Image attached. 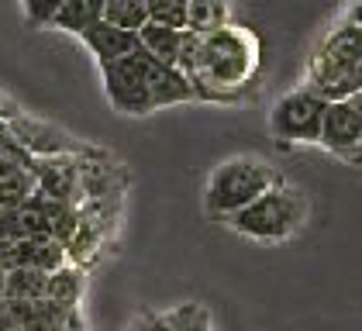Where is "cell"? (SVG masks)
<instances>
[{"instance_id": "1", "label": "cell", "mask_w": 362, "mask_h": 331, "mask_svg": "<svg viewBox=\"0 0 362 331\" xmlns=\"http://www.w3.org/2000/svg\"><path fill=\"white\" fill-rule=\"evenodd\" d=\"M176 69L190 80L197 104H238L262 69V42L242 25H224L211 35L183 31Z\"/></svg>"}, {"instance_id": "2", "label": "cell", "mask_w": 362, "mask_h": 331, "mask_svg": "<svg viewBox=\"0 0 362 331\" xmlns=\"http://www.w3.org/2000/svg\"><path fill=\"white\" fill-rule=\"evenodd\" d=\"M314 93L332 100H352L362 90V28L352 21L338 25L317 42L307 59V83Z\"/></svg>"}, {"instance_id": "3", "label": "cell", "mask_w": 362, "mask_h": 331, "mask_svg": "<svg viewBox=\"0 0 362 331\" xmlns=\"http://www.w3.org/2000/svg\"><path fill=\"white\" fill-rule=\"evenodd\" d=\"M279 183H283V173L273 163L259 156H231L211 173L207 190H204V211L207 218L228 221Z\"/></svg>"}, {"instance_id": "4", "label": "cell", "mask_w": 362, "mask_h": 331, "mask_svg": "<svg viewBox=\"0 0 362 331\" xmlns=\"http://www.w3.org/2000/svg\"><path fill=\"white\" fill-rule=\"evenodd\" d=\"M307 221V197L290 183H279L252 200L245 211L231 214L228 224L252 242H286L293 238Z\"/></svg>"}, {"instance_id": "5", "label": "cell", "mask_w": 362, "mask_h": 331, "mask_svg": "<svg viewBox=\"0 0 362 331\" xmlns=\"http://www.w3.org/2000/svg\"><path fill=\"white\" fill-rule=\"evenodd\" d=\"M152 66H156V59L148 52H141V45L139 52L100 66L104 93H107V100H111V108L117 114L145 117V114L156 110V100H152Z\"/></svg>"}, {"instance_id": "6", "label": "cell", "mask_w": 362, "mask_h": 331, "mask_svg": "<svg viewBox=\"0 0 362 331\" xmlns=\"http://www.w3.org/2000/svg\"><path fill=\"white\" fill-rule=\"evenodd\" d=\"M328 100L314 93L310 86H293L279 97L269 110V132L283 145H317L321 141V124H325Z\"/></svg>"}, {"instance_id": "7", "label": "cell", "mask_w": 362, "mask_h": 331, "mask_svg": "<svg viewBox=\"0 0 362 331\" xmlns=\"http://www.w3.org/2000/svg\"><path fill=\"white\" fill-rule=\"evenodd\" d=\"M4 124L14 132V138L28 149L35 159H56V156H80V159H86V156H97V152H100V149L86 145L83 138L56 128L52 121L31 117L28 110H21L18 104L4 114Z\"/></svg>"}, {"instance_id": "8", "label": "cell", "mask_w": 362, "mask_h": 331, "mask_svg": "<svg viewBox=\"0 0 362 331\" xmlns=\"http://www.w3.org/2000/svg\"><path fill=\"white\" fill-rule=\"evenodd\" d=\"M321 149L345 159L349 166H362V121L352 100H332L321 124Z\"/></svg>"}, {"instance_id": "9", "label": "cell", "mask_w": 362, "mask_h": 331, "mask_svg": "<svg viewBox=\"0 0 362 331\" xmlns=\"http://www.w3.org/2000/svg\"><path fill=\"white\" fill-rule=\"evenodd\" d=\"M35 190L59 204H83V159L80 156L35 159Z\"/></svg>"}, {"instance_id": "10", "label": "cell", "mask_w": 362, "mask_h": 331, "mask_svg": "<svg viewBox=\"0 0 362 331\" xmlns=\"http://www.w3.org/2000/svg\"><path fill=\"white\" fill-rule=\"evenodd\" d=\"M80 42H83L90 55L97 59V66H104V62H114V59H124V55L139 52V35H132V31H121V28L107 25V21H100L97 28H90L80 35Z\"/></svg>"}, {"instance_id": "11", "label": "cell", "mask_w": 362, "mask_h": 331, "mask_svg": "<svg viewBox=\"0 0 362 331\" xmlns=\"http://www.w3.org/2000/svg\"><path fill=\"white\" fill-rule=\"evenodd\" d=\"M139 45H141V52H148L156 62L176 66V62H180V49H183V31L148 21V25L139 31Z\"/></svg>"}, {"instance_id": "12", "label": "cell", "mask_w": 362, "mask_h": 331, "mask_svg": "<svg viewBox=\"0 0 362 331\" xmlns=\"http://www.w3.org/2000/svg\"><path fill=\"white\" fill-rule=\"evenodd\" d=\"M104 11H107V0H66V7L59 11L52 28L80 38L83 31H90V28H97L104 21Z\"/></svg>"}, {"instance_id": "13", "label": "cell", "mask_w": 362, "mask_h": 331, "mask_svg": "<svg viewBox=\"0 0 362 331\" xmlns=\"http://www.w3.org/2000/svg\"><path fill=\"white\" fill-rule=\"evenodd\" d=\"M31 193H35V173L18 163L0 159V207L18 211V207L28 204Z\"/></svg>"}, {"instance_id": "14", "label": "cell", "mask_w": 362, "mask_h": 331, "mask_svg": "<svg viewBox=\"0 0 362 331\" xmlns=\"http://www.w3.org/2000/svg\"><path fill=\"white\" fill-rule=\"evenodd\" d=\"M83 290H86V276L80 266H62L56 273L49 276V286H45V301L59 303V307H69L76 310L80 301H83Z\"/></svg>"}, {"instance_id": "15", "label": "cell", "mask_w": 362, "mask_h": 331, "mask_svg": "<svg viewBox=\"0 0 362 331\" xmlns=\"http://www.w3.org/2000/svg\"><path fill=\"white\" fill-rule=\"evenodd\" d=\"M224 25H231L228 0H190L187 4V31L211 35V31H218Z\"/></svg>"}, {"instance_id": "16", "label": "cell", "mask_w": 362, "mask_h": 331, "mask_svg": "<svg viewBox=\"0 0 362 331\" xmlns=\"http://www.w3.org/2000/svg\"><path fill=\"white\" fill-rule=\"evenodd\" d=\"M45 286H49V276L42 269H11L7 273V283H4V297L7 301H18V303H38L45 301Z\"/></svg>"}, {"instance_id": "17", "label": "cell", "mask_w": 362, "mask_h": 331, "mask_svg": "<svg viewBox=\"0 0 362 331\" xmlns=\"http://www.w3.org/2000/svg\"><path fill=\"white\" fill-rule=\"evenodd\" d=\"M104 21L114 28H121V31L139 35L141 28L148 25V7H145V0H107Z\"/></svg>"}, {"instance_id": "18", "label": "cell", "mask_w": 362, "mask_h": 331, "mask_svg": "<svg viewBox=\"0 0 362 331\" xmlns=\"http://www.w3.org/2000/svg\"><path fill=\"white\" fill-rule=\"evenodd\" d=\"M187 4L190 0H145L148 21L176 28V31H187Z\"/></svg>"}, {"instance_id": "19", "label": "cell", "mask_w": 362, "mask_h": 331, "mask_svg": "<svg viewBox=\"0 0 362 331\" xmlns=\"http://www.w3.org/2000/svg\"><path fill=\"white\" fill-rule=\"evenodd\" d=\"M62 7H66V0H21L25 21L31 28H52V21L59 18Z\"/></svg>"}, {"instance_id": "20", "label": "cell", "mask_w": 362, "mask_h": 331, "mask_svg": "<svg viewBox=\"0 0 362 331\" xmlns=\"http://www.w3.org/2000/svg\"><path fill=\"white\" fill-rule=\"evenodd\" d=\"M0 159H7V163H18V166H25V169H31L35 173V156H31L28 149L14 138V132L0 121Z\"/></svg>"}, {"instance_id": "21", "label": "cell", "mask_w": 362, "mask_h": 331, "mask_svg": "<svg viewBox=\"0 0 362 331\" xmlns=\"http://www.w3.org/2000/svg\"><path fill=\"white\" fill-rule=\"evenodd\" d=\"M169 325H173V331H211L207 314H204L200 307H194V303L173 310V314H169Z\"/></svg>"}, {"instance_id": "22", "label": "cell", "mask_w": 362, "mask_h": 331, "mask_svg": "<svg viewBox=\"0 0 362 331\" xmlns=\"http://www.w3.org/2000/svg\"><path fill=\"white\" fill-rule=\"evenodd\" d=\"M25 314H28V303H18V301L0 297V331H21Z\"/></svg>"}, {"instance_id": "23", "label": "cell", "mask_w": 362, "mask_h": 331, "mask_svg": "<svg viewBox=\"0 0 362 331\" xmlns=\"http://www.w3.org/2000/svg\"><path fill=\"white\" fill-rule=\"evenodd\" d=\"M21 235V214L11 207H0V242H18Z\"/></svg>"}, {"instance_id": "24", "label": "cell", "mask_w": 362, "mask_h": 331, "mask_svg": "<svg viewBox=\"0 0 362 331\" xmlns=\"http://www.w3.org/2000/svg\"><path fill=\"white\" fill-rule=\"evenodd\" d=\"M135 331H173V325H169V314H148L141 318V325H135Z\"/></svg>"}, {"instance_id": "25", "label": "cell", "mask_w": 362, "mask_h": 331, "mask_svg": "<svg viewBox=\"0 0 362 331\" xmlns=\"http://www.w3.org/2000/svg\"><path fill=\"white\" fill-rule=\"evenodd\" d=\"M345 21H352V25L362 28V0H352V4H349V11H345Z\"/></svg>"}, {"instance_id": "26", "label": "cell", "mask_w": 362, "mask_h": 331, "mask_svg": "<svg viewBox=\"0 0 362 331\" xmlns=\"http://www.w3.org/2000/svg\"><path fill=\"white\" fill-rule=\"evenodd\" d=\"M352 108H356V114H359V121H362V90L352 97Z\"/></svg>"}, {"instance_id": "27", "label": "cell", "mask_w": 362, "mask_h": 331, "mask_svg": "<svg viewBox=\"0 0 362 331\" xmlns=\"http://www.w3.org/2000/svg\"><path fill=\"white\" fill-rule=\"evenodd\" d=\"M4 283H7V273L0 269V297H4Z\"/></svg>"}]
</instances>
